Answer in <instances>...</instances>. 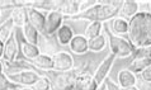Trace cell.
<instances>
[{
    "mask_svg": "<svg viewBox=\"0 0 151 90\" xmlns=\"http://www.w3.org/2000/svg\"><path fill=\"white\" fill-rule=\"evenodd\" d=\"M20 51H22L23 56L28 58V60H35L37 56L40 55V48L37 45H32L29 43V42H27L26 40L20 42Z\"/></svg>",
    "mask_w": 151,
    "mask_h": 90,
    "instance_id": "obj_18",
    "label": "cell"
},
{
    "mask_svg": "<svg viewBox=\"0 0 151 90\" xmlns=\"http://www.w3.org/2000/svg\"><path fill=\"white\" fill-rule=\"evenodd\" d=\"M32 63L37 68H41V70H46V71L53 70L52 56H48V55H45V53H40L35 60H32Z\"/></svg>",
    "mask_w": 151,
    "mask_h": 90,
    "instance_id": "obj_16",
    "label": "cell"
},
{
    "mask_svg": "<svg viewBox=\"0 0 151 90\" xmlns=\"http://www.w3.org/2000/svg\"><path fill=\"white\" fill-rule=\"evenodd\" d=\"M103 29V24L100 22H91L85 29V37L88 40H93L95 37H99Z\"/></svg>",
    "mask_w": 151,
    "mask_h": 90,
    "instance_id": "obj_24",
    "label": "cell"
},
{
    "mask_svg": "<svg viewBox=\"0 0 151 90\" xmlns=\"http://www.w3.org/2000/svg\"><path fill=\"white\" fill-rule=\"evenodd\" d=\"M149 66H151V58H136V60H132L128 70L133 72V74H141Z\"/></svg>",
    "mask_w": 151,
    "mask_h": 90,
    "instance_id": "obj_20",
    "label": "cell"
},
{
    "mask_svg": "<svg viewBox=\"0 0 151 90\" xmlns=\"http://www.w3.org/2000/svg\"><path fill=\"white\" fill-rule=\"evenodd\" d=\"M128 41L135 48L151 46V13L140 12L128 20Z\"/></svg>",
    "mask_w": 151,
    "mask_h": 90,
    "instance_id": "obj_1",
    "label": "cell"
},
{
    "mask_svg": "<svg viewBox=\"0 0 151 90\" xmlns=\"http://www.w3.org/2000/svg\"><path fill=\"white\" fill-rule=\"evenodd\" d=\"M109 37V48L111 53H113L116 57L118 58H127L129 56H132L135 52V47L131 45V42L126 38H122L116 34L108 33Z\"/></svg>",
    "mask_w": 151,
    "mask_h": 90,
    "instance_id": "obj_3",
    "label": "cell"
},
{
    "mask_svg": "<svg viewBox=\"0 0 151 90\" xmlns=\"http://www.w3.org/2000/svg\"><path fill=\"white\" fill-rule=\"evenodd\" d=\"M23 36H24V40L29 42V43H32V45L38 43V31L32 24L27 23L23 27Z\"/></svg>",
    "mask_w": 151,
    "mask_h": 90,
    "instance_id": "obj_21",
    "label": "cell"
},
{
    "mask_svg": "<svg viewBox=\"0 0 151 90\" xmlns=\"http://www.w3.org/2000/svg\"><path fill=\"white\" fill-rule=\"evenodd\" d=\"M12 86V83L9 81L6 75L0 74V90H9Z\"/></svg>",
    "mask_w": 151,
    "mask_h": 90,
    "instance_id": "obj_28",
    "label": "cell"
},
{
    "mask_svg": "<svg viewBox=\"0 0 151 90\" xmlns=\"http://www.w3.org/2000/svg\"><path fill=\"white\" fill-rule=\"evenodd\" d=\"M51 89V81L46 76H41V78L36 81L33 85V90H50Z\"/></svg>",
    "mask_w": 151,
    "mask_h": 90,
    "instance_id": "obj_26",
    "label": "cell"
},
{
    "mask_svg": "<svg viewBox=\"0 0 151 90\" xmlns=\"http://www.w3.org/2000/svg\"><path fill=\"white\" fill-rule=\"evenodd\" d=\"M121 90H140V89H138V88L136 86V85H135V86H129V88H123V89H121Z\"/></svg>",
    "mask_w": 151,
    "mask_h": 90,
    "instance_id": "obj_33",
    "label": "cell"
},
{
    "mask_svg": "<svg viewBox=\"0 0 151 90\" xmlns=\"http://www.w3.org/2000/svg\"><path fill=\"white\" fill-rule=\"evenodd\" d=\"M19 90H33V89H31V88H23V89H19Z\"/></svg>",
    "mask_w": 151,
    "mask_h": 90,
    "instance_id": "obj_36",
    "label": "cell"
},
{
    "mask_svg": "<svg viewBox=\"0 0 151 90\" xmlns=\"http://www.w3.org/2000/svg\"><path fill=\"white\" fill-rule=\"evenodd\" d=\"M104 85H106V90H121V88L118 86V85H116L114 83H112L111 80H108Z\"/></svg>",
    "mask_w": 151,
    "mask_h": 90,
    "instance_id": "obj_31",
    "label": "cell"
},
{
    "mask_svg": "<svg viewBox=\"0 0 151 90\" xmlns=\"http://www.w3.org/2000/svg\"><path fill=\"white\" fill-rule=\"evenodd\" d=\"M13 28H14V23L12 19H8L3 24H0V42L5 43L9 40V37L13 34Z\"/></svg>",
    "mask_w": 151,
    "mask_h": 90,
    "instance_id": "obj_22",
    "label": "cell"
},
{
    "mask_svg": "<svg viewBox=\"0 0 151 90\" xmlns=\"http://www.w3.org/2000/svg\"><path fill=\"white\" fill-rule=\"evenodd\" d=\"M116 56L113 53H109L108 56L100 62V65L98 66V68L95 70V74L93 75V79L95 80V83L98 84V86L103 85V81L106 80V78L108 76V74L111 72V68L114 63Z\"/></svg>",
    "mask_w": 151,
    "mask_h": 90,
    "instance_id": "obj_6",
    "label": "cell"
},
{
    "mask_svg": "<svg viewBox=\"0 0 151 90\" xmlns=\"http://www.w3.org/2000/svg\"><path fill=\"white\" fill-rule=\"evenodd\" d=\"M73 38H74L73 28L69 27V25L62 24L60 29L57 31V42L61 46H69Z\"/></svg>",
    "mask_w": 151,
    "mask_h": 90,
    "instance_id": "obj_17",
    "label": "cell"
},
{
    "mask_svg": "<svg viewBox=\"0 0 151 90\" xmlns=\"http://www.w3.org/2000/svg\"><path fill=\"white\" fill-rule=\"evenodd\" d=\"M118 12L121 14V18L131 19L137 14V13H140L138 1H135V0H126V1L122 3V5H121Z\"/></svg>",
    "mask_w": 151,
    "mask_h": 90,
    "instance_id": "obj_12",
    "label": "cell"
},
{
    "mask_svg": "<svg viewBox=\"0 0 151 90\" xmlns=\"http://www.w3.org/2000/svg\"><path fill=\"white\" fill-rule=\"evenodd\" d=\"M118 8L116 6V3L111 1H99L96 5L91 6L90 9H88L86 12L80 13L78 17H75L74 19H84V20H89V22H106L112 18H114L118 13Z\"/></svg>",
    "mask_w": 151,
    "mask_h": 90,
    "instance_id": "obj_2",
    "label": "cell"
},
{
    "mask_svg": "<svg viewBox=\"0 0 151 90\" xmlns=\"http://www.w3.org/2000/svg\"><path fill=\"white\" fill-rule=\"evenodd\" d=\"M99 1H80V13L86 12L88 9H90L91 6L96 5Z\"/></svg>",
    "mask_w": 151,
    "mask_h": 90,
    "instance_id": "obj_29",
    "label": "cell"
},
{
    "mask_svg": "<svg viewBox=\"0 0 151 90\" xmlns=\"http://www.w3.org/2000/svg\"><path fill=\"white\" fill-rule=\"evenodd\" d=\"M107 45V40L106 37L100 34L99 37H95L93 40H89V51L93 52H100L104 50V47Z\"/></svg>",
    "mask_w": 151,
    "mask_h": 90,
    "instance_id": "obj_25",
    "label": "cell"
},
{
    "mask_svg": "<svg viewBox=\"0 0 151 90\" xmlns=\"http://www.w3.org/2000/svg\"><path fill=\"white\" fill-rule=\"evenodd\" d=\"M141 79L145 81V83H151V66L146 67L144 71L141 72Z\"/></svg>",
    "mask_w": 151,
    "mask_h": 90,
    "instance_id": "obj_30",
    "label": "cell"
},
{
    "mask_svg": "<svg viewBox=\"0 0 151 90\" xmlns=\"http://www.w3.org/2000/svg\"><path fill=\"white\" fill-rule=\"evenodd\" d=\"M53 60V71L56 72H68L74 67V58L69 52L60 51L52 56Z\"/></svg>",
    "mask_w": 151,
    "mask_h": 90,
    "instance_id": "obj_5",
    "label": "cell"
},
{
    "mask_svg": "<svg viewBox=\"0 0 151 90\" xmlns=\"http://www.w3.org/2000/svg\"><path fill=\"white\" fill-rule=\"evenodd\" d=\"M19 47H18V41L14 34H12L5 43H4V53H3V58L8 63H13L17 58L18 55Z\"/></svg>",
    "mask_w": 151,
    "mask_h": 90,
    "instance_id": "obj_8",
    "label": "cell"
},
{
    "mask_svg": "<svg viewBox=\"0 0 151 90\" xmlns=\"http://www.w3.org/2000/svg\"><path fill=\"white\" fill-rule=\"evenodd\" d=\"M58 12L61 13L62 15L66 17H78L80 14V1H76V0H66V1H61L60 8H58Z\"/></svg>",
    "mask_w": 151,
    "mask_h": 90,
    "instance_id": "obj_13",
    "label": "cell"
},
{
    "mask_svg": "<svg viewBox=\"0 0 151 90\" xmlns=\"http://www.w3.org/2000/svg\"><path fill=\"white\" fill-rule=\"evenodd\" d=\"M64 22V15L58 10L50 12L46 15V23H45V34L46 36H52L55 32H57Z\"/></svg>",
    "mask_w": 151,
    "mask_h": 90,
    "instance_id": "obj_7",
    "label": "cell"
},
{
    "mask_svg": "<svg viewBox=\"0 0 151 90\" xmlns=\"http://www.w3.org/2000/svg\"><path fill=\"white\" fill-rule=\"evenodd\" d=\"M8 79L10 83L17 85H24V86H33L36 81L38 80L41 76L35 71L26 70V71H19L14 72V74H8Z\"/></svg>",
    "mask_w": 151,
    "mask_h": 90,
    "instance_id": "obj_4",
    "label": "cell"
},
{
    "mask_svg": "<svg viewBox=\"0 0 151 90\" xmlns=\"http://www.w3.org/2000/svg\"><path fill=\"white\" fill-rule=\"evenodd\" d=\"M60 4L61 1L58 0H40V1H35L33 3V6L35 9L37 10H48L50 12H53V10H58L60 8Z\"/></svg>",
    "mask_w": 151,
    "mask_h": 90,
    "instance_id": "obj_19",
    "label": "cell"
},
{
    "mask_svg": "<svg viewBox=\"0 0 151 90\" xmlns=\"http://www.w3.org/2000/svg\"><path fill=\"white\" fill-rule=\"evenodd\" d=\"M96 90H106V85H104V84H103V85H100V86L96 89Z\"/></svg>",
    "mask_w": 151,
    "mask_h": 90,
    "instance_id": "obj_34",
    "label": "cell"
},
{
    "mask_svg": "<svg viewBox=\"0 0 151 90\" xmlns=\"http://www.w3.org/2000/svg\"><path fill=\"white\" fill-rule=\"evenodd\" d=\"M70 50L71 52L76 53V55H84L89 51V40L85 36H81V34H76L74 36V38L70 42Z\"/></svg>",
    "mask_w": 151,
    "mask_h": 90,
    "instance_id": "obj_11",
    "label": "cell"
},
{
    "mask_svg": "<svg viewBox=\"0 0 151 90\" xmlns=\"http://www.w3.org/2000/svg\"><path fill=\"white\" fill-rule=\"evenodd\" d=\"M98 88L99 86L93 79V76H89L88 74H80L75 79L73 90H96Z\"/></svg>",
    "mask_w": 151,
    "mask_h": 90,
    "instance_id": "obj_10",
    "label": "cell"
},
{
    "mask_svg": "<svg viewBox=\"0 0 151 90\" xmlns=\"http://www.w3.org/2000/svg\"><path fill=\"white\" fill-rule=\"evenodd\" d=\"M136 83H137V80H136L135 74L129 70H121L118 72V85L121 89L135 86Z\"/></svg>",
    "mask_w": 151,
    "mask_h": 90,
    "instance_id": "obj_15",
    "label": "cell"
},
{
    "mask_svg": "<svg viewBox=\"0 0 151 90\" xmlns=\"http://www.w3.org/2000/svg\"><path fill=\"white\" fill-rule=\"evenodd\" d=\"M112 31L114 34H124L128 32V22L123 18H116L112 20Z\"/></svg>",
    "mask_w": 151,
    "mask_h": 90,
    "instance_id": "obj_23",
    "label": "cell"
},
{
    "mask_svg": "<svg viewBox=\"0 0 151 90\" xmlns=\"http://www.w3.org/2000/svg\"><path fill=\"white\" fill-rule=\"evenodd\" d=\"M0 74H3V63L0 62Z\"/></svg>",
    "mask_w": 151,
    "mask_h": 90,
    "instance_id": "obj_35",
    "label": "cell"
},
{
    "mask_svg": "<svg viewBox=\"0 0 151 90\" xmlns=\"http://www.w3.org/2000/svg\"><path fill=\"white\" fill-rule=\"evenodd\" d=\"M132 56H133V60H136V58H151V46L136 48Z\"/></svg>",
    "mask_w": 151,
    "mask_h": 90,
    "instance_id": "obj_27",
    "label": "cell"
},
{
    "mask_svg": "<svg viewBox=\"0 0 151 90\" xmlns=\"http://www.w3.org/2000/svg\"><path fill=\"white\" fill-rule=\"evenodd\" d=\"M10 19L13 20L14 25L23 28L28 23V10L27 8H14L12 10Z\"/></svg>",
    "mask_w": 151,
    "mask_h": 90,
    "instance_id": "obj_14",
    "label": "cell"
},
{
    "mask_svg": "<svg viewBox=\"0 0 151 90\" xmlns=\"http://www.w3.org/2000/svg\"><path fill=\"white\" fill-rule=\"evenodd\" d=\"M149 8H150V13H151V1H149Z\"/></svg>",
    "mask_w": 151,
    "mask_h": 90,
    "instance_id": "obj_37",
    "label": "cell"
},
{
    "mask_svg": "<svg viewBox=\"0 0 151 90\" xmlns=\"http://www.w3.org/2000/svg\"><path fill=\"white\" fill-rule=\"evenodd\" d=\"M3 53H4V43L0 42V58L3 57Z\"/></svg>",
    "mask_w": 151,
    "mask_h": 90,
    "instance_id": "obj_32",
    "label": "cell"
},
{
    "mask_svg": "<svg viewBox=\"0 0 151 90\" xmlns=\"http://www.w3.org/2000/svg\"><path fill=\"white\" fill-rule=\"evenodd\" d=\"M28 23L32 24L37 31L43 33L45 32V23H46V15L42 12L35 9V8H28Z\"/></svg>",
    "mask_w": 151,
    "mask_h": 90,
    "instance_id": "obj_9",
    "label": "cell"
}]
</instances>
